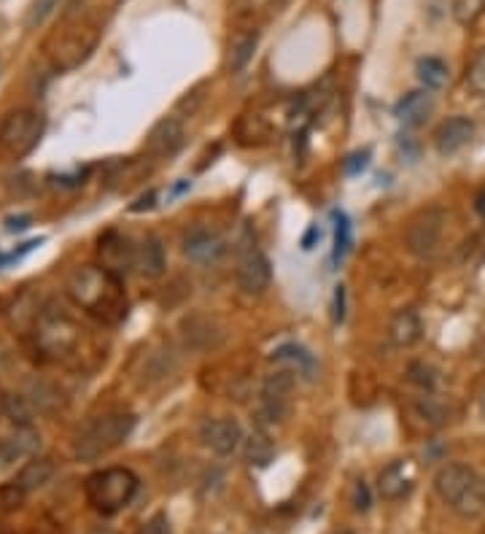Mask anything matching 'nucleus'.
<instances>
[{
  "instance_id": "a211bd4d",
  "label": "nucleus",
  "mask_w": 485,
  "mask_h": 534,
  "mask_svg": "<svg viewBox=\"0 0 485 534\" xmlns=\"http://www.w3.org/2000/svg\"><path fill=\"white\" fill-rule=\"evenodd\" d=\"M135 267L143 278H160L165 276L168 267V257H165V246L157 235H146L138 243V254H135Z\"/></svg>"
},
{
  "instance_id": "2f4dec72",
  "label": "nucleus",
  "mask_w": 485,
  "mask_h": 534,
  "mask_svg": "<svg viewBox=\"0 0 485 534\" xmlns=\"http://www.w3.org/2000/svg\"><path fill=\"white\" fill-rule=\"evenodd\" d=\"M351 505L356 513H367L373 508V494H370V486L364 481H356L354 483V497H351Z\"/></svg>"
},
{
  "instance_id": "393cba45",
  "label": "nucleus",
  "mask_w": 485,
  "mask_h": 534,
  "mask_svg": "<svg viewBox=\"0 0 485 534\" xmlns=\"http://www.w3.org/2000/svg\"><path fill=\"white\" fill-rule=\"evenodd\" d=\"M257 44H259V33H257V30H251V33L235 38L232 49H229V60H227V65H229L232 73H240V71L254 60Z\"/></svg>"
},
{
  "instance_id": "0eeeda50",
  "label": "nucleus",
  "mask_w": 485,
  "mask_h": 534,
  "mask_svg": "<svg viewBox=\"0 0 485 534\" xmlns=\"http://www.w3.org/2000/svg\"><path fill=\"white\" fill-rule=\"evenodd\" d=\"M46 130V119L41 111L16 108L0 119V151L11 160H22L41 143Z\"/></svg>"
},
{
  "instance_id": "ea45409f",
  "label": "nucleus",
  "mask_w": 485,
  "mask_h": 534,
  "mask_svg": "<svg viewBox=\"0 0 485 534\" xmlns=\"http://www.w3.org/2000/svg\"><path fill=\"white\" fill-rule=\"evenodd\" d=\"M337 534H351V532H337Z\"/></svg>"
},
{
  "instance_id": "412c9836",
  "label": "nucleus",
  "mask_w": 485,
  "mask_h": 534,
  "mask_svg": "<svg viewBox=\"0 0 485 534\" xmlns=\"http://www.w3.org/2000/svg\"><path fill=\"white\" fill-rule=\"evenodd\" d=\"M52 475H54L52 459H33V461H27V464L19 470L14 486H16L22 494H30V491H38L41 486H46V483L52 481Z\"/></svg>"
},
{
  "instance_id": "f257e3e1",
  "label": "nucleus",
  "mask_w": 485,
  "mask_h": 534,
  "mask_svg": "<svg viewBox=\"0 0 485 534\" xmlns=\"http://www.w3.org/2000/svg\"><path fill=\"white\" fill-rule=\"evenodd\" d=\"M65 295L76 308L100 324L116 326L127 319V295L121 278L108 273L102 265H84L68 276Z\"/></svg>"
},
{
  "instance_id": "c756f323",
  "label": "nucleus",
  "mask_w": 485,
  "mask_h": 534,
  "mask_svg": "<svg viewBox=\"0 0 485 534\" xmlns=\"http://www.w3.org/2000/svg\"><path fill=\"white\" fill-rule=\"evenodd\" d=\"M60 3H63V0H33V5H30V11H27V27H30V30L41 27V24L54 14V8H60Z\"/></svg>"
},
{
  "instance_id": "bb28decb",
  "label": "nucleus",
  "mask_w": 485,
  "mask_h": 534,
  "mask_svg": "<svg viewBox=\"0 0 485 534\" xmlns=\"http://www.w3.org/2000/svg\"><path fill=\"white\" fill-rule=\"evenodd\" d=\"M407 378L410 384H415L423 394H432L437 389V370L426 362H412L407 367Z\"/></svg>"
},
{
  "instance_id": "4468645a",
  "label": "nucleus",
  "mask_w": 485,
  "mask_h": 534,
  "mask_svg": "<svg viewBox=\"0 0 485 534\" xmlns=\"http://www.w3.org/2000/svg\"><path fill=\"white\" fill-rule=\"evenodd\" d=\"M199 440L218 456H229L240 448V442L246 440L243 437V429L238 422L232 419H208L202 427H199Z\"/></svg>"
},
{
  "instance_id": "7c9ffc66",
  "label": "nucleus",
  "mask_w": 485,
  "mask_h": 534,
  "mask_svg": "<svg viewBox=\"0 0 485 534\" xmlns=\"http://www.w3.org/2000/svg\"><path fill=\"white\" fill-rule=\"evenodd\" d=\"M415 408H418L421 419L429 422V424H434V427H440V424L445 422V411H442V405L434 400V394H423V397L415 403Z\"/></svg>"
},
{
  "instance_id": "72a5a7b5",
  "label": "nucleus",
  "mask_w": 485,
  "mask_h": 534,
  "mask_svg": "<svg viewBox=\"0 0 485 534\" xmlns=\"http://www.w3.org/2000/svg\"><path fill=\"white\" fill-rule=\"evenodd\" d=\"M370 149H362V151H354L348 160H345V173L348 176H359L367 165H370Z\"/></svg>"
},
{
  "instance_id": "423d86ee",
  "label": "nucleus",
  "mask_w": 485,
  "mask_h": 534,
  "mask_svg": "<svg viewBox=\"0 0 485 534\" xmlns=\"http://www.w3.org/2000/svg\"><path fill=\"white\" fill-rule=\"evenodd\" d=\"M138 491V478L127 467H105L84 481V494L92 510L100 516H113L132 502Z\"/></svg>"
},
{
  "instance_id": "f03ea898",
  "label": "nucleus",
  "mask_w": 485,
  "mask_h": 534,
  "mask_svg": "<svg viewBox=\"0 0 485 534\" xmlns=\"http://www.w3.org/2000/svg\"><path fill=\"white\" fill-rule=\"evenodd\" d=\"M33 335H35V348L46 359L63 362V364L76 362L87 340V329L79 321L52 306H46L44 311L33 316Z\"/></svg>"
},
{
  "instance_id": "cd10ccee",
  "label": "nucleus",
  "mask_w": 485,
  "mask_h": 534,
  "mask_svg": "<svg viewBox=\"0 0 485 534\" xmlns=\"http://www.w3.org/2000/svg\"><path fill=\"white\" fill-rule=\"evenodd\" d=\"M348 248H351V221L343 211H337L335 214V254H332V259L340 262L348 254Z\"/></svg>"
},
{
  "instance_id": "2eb2a0df",
  "label": "nucleus",
  "mask_w": 485,
  "mask_h": 534,
  "mask_svg": "<svg viewBox=\"0 0 485 534\" xmlns=\"http://www.w3.org/2000/svg\"><path fill=\"white\" fill-rule=\"evenodd\" d=\"M412 486H415V467L407 459L391 461L386 470H381V475H378V494L386 502L404 500L412 491Z\"/></svg>"
},
{
  "instance_id": "6ab92c4d",
  "label": "nucleus",
  "mask_w": 485,
  "mask_h": 534,
  "mask_svg": "<svg viewBox=\"0 0 485 534\" xmlns=\"http://www.w3.org/2000/svg\"><path fill=\"white\" fill-rule=\"evenodd\" d=\"M432 108H434V101H432V92L429 90H412L407 92L396 108H393V116L399 121H404L407 127H421L426 124V119L432 116Z\"/></svg>"
},
{
  "instance_id": "c85d7f7f",
  "label": "nucleus",
  "mask_w": 485,
  "mask_h": 534,
  "mask_svg": "<svg viewBox=\"0 0 485 534\" xmlns=\"http://www.w3.org/2000/svg\"><path fill=\"white\" fill-rule=\"evenodd\" d=\"M467 87H470V92L485 98V49H480L472 57V63L467 65Z\"/></svg>"
},
{
  "instance_id": "f3484780",
  "label": "nucleus",
  "mask_w": 485,
  "mask_h": 534,
  "mask_svg": "<svg viewBox=\"0 0 485 534\" xmlns=\"http://www.w3.org/2000/svg\"><path fill=\"white\" fill-rule=\"evenodd\" d=\"M273 364H286L291 373L302 375L305 381H313L318 375V359L299 343H284L270 354Z\"/></svg>"
},
{
  "instance_id": "dca6fc26",
  "label": "nucleus",
  "mask_w": 485,
  "mask_h": 534,
  "mask_svg": "<svg viewBox=\"0 0 485 534\" xmlns=\"http://www.w3.org/2000/svg\"><path fill=\"white\" fill-rule=\"evenodd\" d=\"M472 138H475V121L470 116H451L434 132V143H437V151L442 157H451V154L461 151Z\"/></svg>"
},
{
  "instance_id": "5701e85b",
  "label": "nucleus",
  "mask_w": 485,
  "mask_h": 534,
  "mask_svg": "<svg viewBox=\"0 0 485 534\" xmlns=\"http://www.w3.org/2000/svg\"><path fill=\"white\" fill-rule=\"evenodd\" d=\"M35 445H38V432L30 429V424H27V427H19L16 429V434H11V437L3 440V445H0V459H3V464L16 461V459L27 456Z\"/></svg>"
},
{
  "instance_id": "7ed1b4c3",
  "label": "nucleus",
  "mask_w": 485,
  "mask_h": 534,
  "mask_svg": "<svg viewBox=\"0 0 485 534\" xmlns=\"http://www.w3.org/2000/svg\"><path fill=\"white\" fill-rule=\"evenodd\" d=\"M440 500L461 519H480L485 513V483L470 464H445L434 475Z\"/></svg>"
},
{
  "instance_id": "a878e982",
  "label": "nucleus",
  "mask_w": 485,
  "mask_h": 534,
  "mask_svg": "<svg viewBox=\"0 0 485 534\" xmlns=\"http://www.w3.org/2000/svg\"><path fill=\"white\" fill-rule=\"evenodd\" d=\"M451 11H453V19L461 27H472L485 14V0H453Z\"/></svg>"
},
{
  "instance_id": "e433bc0d",
  "label": "nucleus",
  "mask_w": 485,
  "mask_h": 534,
  "mask_svg": "<svg viewBox=\"0 0 485 534\" xmlns=\"http://www.w3.org/2000/svg\"><path fill=\"white\" fill-rule=\"evenodd\" d=\"M315 240H321V229H318V227H310V229L305 232V238H302V248L310 251V248L315 246Z\"/></svg>"
},
{
  "instance_id": "f8f14e48",
  "label": "nucleus",
  "mask_w": 485,
  "mask_h": 534,
  "mask_svg": "<svg viewBox=\"0 0 485 534\" xmlns=\"http://www.w3.org/2000/svg\"><path fill=\"white\" fill-rule=\"evenodd\" d=\"M181 248L187 259H192L197 265H210L224 254L227 246H224V238L213 227H192L184 232Z\"/></svg>"
},
{
  "instance_id": "6e6552de",
  "label": "nucleus",
  "mask_w": 485,
  "mask_h": 534,
  "mask_svg": "<svg viewBox=\"0 0 485 534\" xmlns=\"http://www.w3.org/2000/svg\"><path fill=\"white\" fill-rule=\"evenodd\" d=\"M291 394H294V373L291 370H276L265 378V384L259 389V408H257L259 429L281 427L289 419Z\"/></svg>"
},
{
  "instance_id": "9b49d317",
  "label": "nucleus",
  "mask_w": 485,
  "mask_h": 534,
  "mask_svg": "<svg viewBox=\"0 0 485 534\" xmlns=\"http://www.w3.org/2000/svg\"><path fill=\"white\" fill-rule=\"evenodd\" d=\"M135 254H138V246H132V240L116 229H108L105 235H100L97 240V257H100V265L124 278L132 267H135Z\"/></svg>"
},
{
  "instance_id": "473e14b6",
  "label": "nucleus",
  "mask_w": 485,
  "mask_h": 534,
  "mask_svg": "<svg viewBox=\"0 0 485 534\" xmlns=\"http://www.w3.org/2000/svg\"><path fill=\"white\" fill-rule=\"evenodd\" d=\"M138 534H173V527H170V519L168 513H154Z\"/></svg>"
},
{
  "instance_id": "1a4fd4ad",
  "label": "nucleus",
  "mask_w": 485,
  "mask_h": 534,
  "mask_svg": "<svg viewBox=\"0 0 485 534\" xmlns=\"http://www.w3.org/2000/svg\"><path fill=\"white\" fill-rule=\"evenodd\" d=\"M270 259L265 257V251L257 246V240L251 238V232H246L238 243V267H235V278L243 295L257 297L270 286Z\"/></svg>"
},
{
  "instance_id": "c9c22d12",
  "label": "nucleus",
  "mask_w": 485,
  "mask_h": 534,
  "mask_svg": "<svg viewBox=\"0 0 485 534\" xmlns=\"http://www.w3.org/2000/svg\"><path fill=\"white\" fill-rule=\"evenodd\" d=\"M157 206V189H149L146 195H141L132 206H130V211L132 214H141V211H151Z\"/></svg>"
},
{
  "instance_id": "b1692460",
  "label": "nucleus",
  "mask_w": 485,
  "mask_h": 534,
  "mask_svg": "<svg viewBox=\"0 0 485 534\" xmlns=\"http://www.w3.org/2000/svg\"><path fill=\"white\" fill-rule=\"evenodd\" d=\"M415 73H418V82L423 84V90H429V92L442 90L451 79V71L440 57H421L415 63Z\"/></svg>"
},
{
  "instance_id": "4c0bfd02",
  "label": "nucleus",
  "mask_w": 485,
  "mask_h": 534,
  "mask_svg": "<svg viewBox=\"0 0 485 534\" xmlns=\"http://www.w3.org/2000/svg\"><path fill=\"white\" fill-rule=\"evenodd\" d=\"M27 221H30V216H19V218H8V229L14 232V229H24L27 227Z\"/></svg>"
},
{
  "instance_id": "39448f33",
  "label": "nucleus",
  "mask_w": 485,
  "mask_h": 534,
  "mask_svg": "<svg viewBox=\"0 0 485 534\" xmlns=\"http://www.w3.org/2000/svg\"><path fill=\"white\" fill-rule=\"evenodd\" d=\"M97 41L100 30L92 22L68 16L65 24L57 27V33H52V38L46 41V54L57 71H73L95 52Z\"/></svg>"
},
{
  "instance_id": "ddd939ff",
  "label": "nucleus",
  "mask_w": 485,
  "mask_h": 534,
  "mask_svg": "<svg viewBox=\"0 0 485 534\" xmlns=\"http://www.w3.org/2000/svg\"><path fill=\"white\" fill-rule=\"evenodd\" d=\"M184 141H187V132H184L181 119L179 116H165L151 127V132L146 138V149H149L151 157H173V154L181 151Z\"/></svg>"
},
{
  "instance_id": "58836bf2",
  "label": "nucleus",
  "mask_w": 485,
  "mask_h": 534,
  "mask_svg": "<svg viewBox=\"0 0 485 534\" xmlns=\"http://www.w3.org/2000/svg\"><path fill=\"white\" fill-rule=\"evenodd\" d=\"M475 211L485 218V192H480V195L475 198Z\"/></svg>"
},
{
  "instance_id": "20e7f679",
  "label": "nucleus",
  "mask_w": 485,
  "mask_h": 534,
  "mask_svg": "<svg viewBox=\"0 0 485 534\" xmlns=\"http://www.w3.org/2000/svg\"><path fill=\"white\" fill-rule=\"evenodd\" d=\"M135 429V416L127 411H108L87 422L76 437V459L82 461H97L100 456L119 448Z\"/></svg>"
},
{
  "instance_id": "9d476101",
  "label": "nucleus",
  "mask_w": 485,
  "mask_h": 534,
  "mask_svg": "<svg viewBox=\"0 0 485 534\" xmlns=\"http://www.w3.org/2000/svg\"><path fill=\"white\" fill-rule=\"evenodd\" d=\"M445 224H448V214L445 209H423L418 214L410 218L407 224V232H404V243H407V251L418 259H432L440 248V240H442V232H445Z\"/></svg>"
},
{
  "instance_id": "f704fd0d",
  "label": "nucleus",
  "mask_w": 485,
  "mask_h": 534,
  "mask_svg": "<svg viewBox=\"0 0 485 534\" xmlns=\"http://www.w3.org/2000/svg\"><path fill=\"white\" fill-rule=\"evenodd\" d=\"M332 319H335V324H343V319H345V286H343V284H337V286H335Z\"/></svg>"
},
{
  "instance_id": "aec40b11",
  "label": "nucleus",
  "mask_w": 485,
  "mask_h": 534,
  "mask_svg": "<svg viewBox=\"0 0 485 534\" xmlns=\"http://www.w3.org/2000/svg\"><path fill=\"white\" fill-rule=\"evenodd\" d=\"M423 335V324H421V316L412 311V308H402L393 314V319L388 324V337L393 345L399 348H410L421 340Z\"/></svg>"
},
{
  "instance_id": "4be33fe9",
  "label": "nucleus",
  "mask_w": 485,
  "mask_h": 534,
  "mask_svg": "<svg viewBox=\"0 0 485 534\" xmlns=\"http://www.w3.org/2000/svg\"><path fill=\"white\" fill-rule=\"evenodd\" d=\"M243 456L251 467H267L273 459H276V445L270 440V434L265 429H257L251 432L246 440H243Z\"/></svg>"
}]
</instances>
